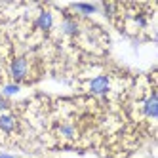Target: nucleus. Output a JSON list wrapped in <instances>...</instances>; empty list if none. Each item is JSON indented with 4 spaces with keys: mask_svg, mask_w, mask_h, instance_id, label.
Segmentation results:
<instances>
[{
    "mask_svg": "<svg viewBox=\"0 0 158 158\" xmlns=\"http://www.w3.org/2000/svg\"><path fill=\"white\" fill-rule=\"evenodd\" d=\"M27 73H29V67H27V61L23 57H17V59L12 61V65H10V74H12V78L15 82H21L27 76Z\"/></svg>",
    "mask_w": 158,
    "mask_h": 158,
    "instance_id": "f257e3e1",
    "label": "nucleus"
},
{
    "mask_svg": "<svg viewBox=\"0 0 158 158\" xmlns=\"http://www.w3.org/2000/svg\"><path fill=\"white\" fill-rule=\"evenodd\" d=\"M109 88H110V82H109L107 76H97V78H94V80L89 82V92L95 94V95H103V94H107Z\"/></svg>",
    "mask_w": 158,
    "mask_h": 158,
    "instance_id": "f03ea898",
    "label": "nucleus"
},
{
    "mask_svg": "<svg viewBox=\"0 0 158 158\" xmlns=\"http://www.w3.org/2000/svg\"><path fill=\"white\" fill-rule=\"evenodd\" d=\"M143 112L149 118H156V114H158V99H156V95H151L143 103Z\"/></svg>",
    "mask_w": 158,
    "mask_h": 158,
    "instance_id": "7ed1b4c3",
    "label": "nucleus"
},
{
    "mask_svg": "<svg viewBox=\"0 0 158 158\" xmlns=\"http://www.w3.org/2000/svg\"><path fill=\"white\" fill-rule=\"evenodd\" d=\"M61 31L65 32V35H69V36H74V35L80 32V27H78V23L73 17H65L63 23H61Z\"/></svg>",
    "mask_w": 158,
    "mask_h": 158,
    "instance_id": "20e7f679",
    "label": "nucleus"
},
{
    "mask_svg": "<svg viewBox=\"0 0 158 158\" xmlns=\"http://www.w3.org/2000/svg\"><path fill=\"white\" fill-rule=\"evenodd\" d=\"M52 25H53V15L50 14V12H42L40 15H38V19H36V27L40 29V31H50L52 29Z\"/></svg>",
    "mask_w": 158,
    "mask_h": 158,
    "instance_id": "39448f33",
    "label": "nucleus"
},
{
    "mask_svg": "<svg viewBox=\"0 0 158 158\" xmlns=\"http://www.w3.org/2000/svg\"><path fill=\"white\" fill-rule=\"evenodd\" d=\"M15 126H17V122H15V118L12 114H2V116H0V130H2V131L10 133V131L15 130Z\"/></svg>",
    "mask_w": 158,
    "mask_h": 158,
    "instance_id": "423d86ee",
    "label": "nucleus"
},
{
    "mask_svg": "<svg viewBox=\"0 0 158 158\" xmlns=\"http://www.w3.org/2000/svg\"><path fill=\"white\" fill-rule=\"evenodd\" d=\"M73 10H76L82 15H94L97 12V6H94V4H73Z\"/></svg>",
    "mask_w": 158,
    "mask_h": 158,
    "instance_id": "0eeeda50",
    "label": "nucleus"
},
{
    "mask_svg": "<svg viewBox=\"0 0 158 158\" xmlns=\"http://www.w3.org/2000/svg\"><path fill=\"white\" fill-rule=\"evenodd\" d=\"M59 133L63 135V137H73V135H74V130H73L71 124H63V126L59 128Z\"/></svg>",
    "mask_w": 158,
    "mask_h": 158,
    "instance_id": "6e6552de",
    "label": "nucleus"
},
{
    "mask_svg": "<svg viewBox=\"0 0 158 158\" xmlns=\"http://www.w3.org/2000/svg\"><path fill=\"white\" fill-rule=\"evenodd\" d=\"M17 92H19V86L17 84H8V86H4V95H14Z\"/></svg>",
    "mask_w": 158,
    "mask_h": 158,
    "instance_id": "1a4fd4ad",
    "label": "nucleus"
},
{
    "mask_svg": "<svg viewBox=\"0 0 158 158\" xmlns=\"http://www.w3.org/2000/svg\"><path fill=\"white\" fill-rule=\"evenodd\" d=\"M103 12H105L107 17H110L112 12H114V6H112V4H103Z\"/></svg>",
    "mask_w": 158,
    "mask_h": 158,
    "instance_id": "9d476101",
    "label": "nucleus"
},
{
    "mask_svg": "<svg viewBox=\"0 0 158 158\" xmlns=\"http://www.w3.org/2000/svg\"><path fill=\"white\" fill-rule=\"evenodd\" d=\"M10 107V103H8V99L4 97V95H0V112H4L6 109Z\"/></svg>",
    "mask_w": 158,
    "mask_h": 158,
    "instance_id": "9b49d317",
    "label": "nucleus"
},
{
    "mask_svg": "<svg viewBox=\"0 0 158 158\" xmlns=\"http://www.w3.org/2000/svg\"><path fill=\"white\" fill-rule=\"evenodd\" d=\"M0 158H14V156H10V154H0Z\"/></svg>",
    "mask_w": 158,
    "mask_h": 158,
    "instance_id": "f8f14e48",
    "label": "nucleus"
}]
</instances>
